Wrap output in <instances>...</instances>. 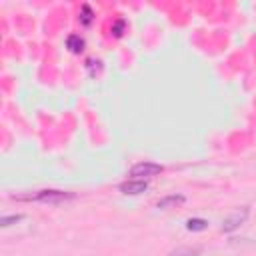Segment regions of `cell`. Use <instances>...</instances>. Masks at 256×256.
I'll list each match as a JSON object with an SVG mask.
<instances>
[{"instance_id": "6da1fadb", "label": "cell", "mask_w": 256, "mask_h": 256, "mask_svg": "<svg viewBox=\"0 0 256 256\" xmlns=\"http://www.w3.org/2000/svg\"><path fill=\"white\" fill-rule=\"evenodd\" d=\"M74 198H76L74 192H64V190H38L36 194L20 196V200H34V202H42V204H64Z\"/></svg>"}, {"instance_id": "7a4b0ae2", "label": "cell", "mask_w": 256, "mask_h": 256, "mask_svg": "<svg viewBox=\"0 0 256 256\" xmlns=\"http://www.w3.org/2000/svg\"><path fill=\"white\" fill-rule=\"evenodd\" d=\"M164 168L156 162H138L130 168V176L136 178V180H146V178H154L162 172Z\"/></svg>"}, {"instance_id": "3957f363", "label": "cell", "mask_w": 256, "mask_h": 256, "mask_svg": "<svg viewBox=\"0 0 256 256\" xmlns=\"http://www.w3.org/2000/svg\"><path fill=\"white\" fill-rule=\"evenodd\" d=\"M248 214H250V208L248 206H242L240 210H236L234 214H230L224 222H222V232H232V230H236L240 224H244V220L248 218Z\"/></svg>"}, {"instance_id": "277c9868", "label": "cell", "mask_w": 256, "mask_h": 256, "mask_svg": "<svg viewBox=\"0 0 256 256\" xmlns=\"http://www.w3.org/2000/svg\"><path fill=\"white\" fill-rule=\"evenodd\" d=\"M120 192L122 194H130V196H136V194H142L148 190V182L146 180H136V178H130L126 182H122L120 186Z\"/></svg>"}, {"instance_id": "5b68a950", "label": "cell", "mask_w": 256, "mask_h": 256, "mask_svg": "<svg viewBox=\"0 0 256 256\" xmlns=\"http://www.w3.org/2000/svg\"><path fill=\"white\" fill-rule=\"evenodd\" d=\"M186 198L182 196V194H170V196H164V198H160L158 200V208H170V206H176V204H182Z\"/></svg>"}, {"instance_id": "8992f818", "label": "cell", "mask_w": 256, "mask_h": 256, "mask_svg": "<svg viewBox=\"0 0 256 256\" xmlns=\"http://www.w3.org/2000/svg\"><path fill=\"white\" fill-rule=\"evenodd\" d=\"M66 46L70 48V52L78 54V52H82V48H84V40H82L78 34H72V36H68V40H66Z\"/></svg>"}, {"instance_id": "52a82bcc", "label": "cell", "mask_w": 256, "mask_h": 256, "mask_svg": "<svg viewBox=\"0 0 256 256\" xmlns=\"http://www.w3.org/2000/svg\"><path fill=\"white\" fill-rule=\"evenodd\" d=\"M206 226H208V222L202 220V218H190V220L186 222V228H188L190 232H200V230H204Z\"/></svg>"}, {"instance_id": "ba28073f", "label": "cell", "mask_w": 256, "mask_h": 256, "mask_svg": "<svg viewBox=\"0 0 256 256\" xmlns=\"http://www.w3.org/2000/svg\"><path fill=\"white\" fill-rule=\"evenodd\" d=\"M92 18H94V14H92V8H90L88 4H84V6L80 8V22H82L84 26H88V24L92 22Z\"/></svg>"}, {"instance_id": "9c48e42d", "label": "cell", "mask_w": 256, "mask_h": 256, "mask_svg": "<svg viewBox=\"0 0 256 256\" xmlns=\"http://www.w3.org/2000/svg\"><path fill=\"white\" fill-rule=\"evenodd\" d=\"M202 250L200 248H178V250H174L170 256H198Z\"/></svg>"}, {"instance_id": "30bf717a", "label": "cell", "mask_w": 256, "mask_h": 256, "mask_svg": "<svg viewBox=\"0 0 256 256\" xmlns=\"http://www.w3.org/2000/svg\"><path fill=\"white\" fill-rule=\"evenodd\" d=\"M24 216L22 214H12V216H2V220H0V224H2V228H8V226H12V224H16V222H20Z\"/></svg>"}, {"instance_id": "8fae6325", "label": "cell", "mask_w": 256, "mask_h": 256, "mask_svg": "<svg viewBox=\"0 0 256 256\" xmlns=\"http://www.w3.org/2000/svg\"><path fill=\"white\" fill-rule=\"evenodd\" d=\"M124 28H126V22H124V20H116V22L112 24V32H114V36H122Z\"/></svg>"}]
</instances>
